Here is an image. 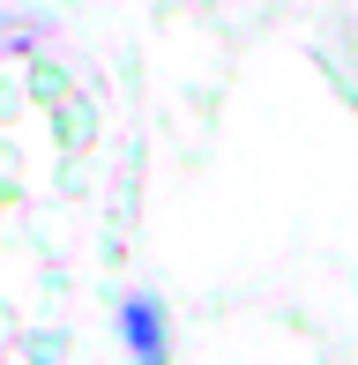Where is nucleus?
<instances>
[{
	"mask_svg": "<svg viewBox=\"0 0 358 365\" xmlns=\"http://www.w3.org/2000/svg\"><path fill=\"white\" fill-rule=\"evenodd\" d=\"M127 328H135V351L157 358V306H150V298H135V306H127Z\"/></svg>",
	"mask_w": 358,
	"mask_h": 365,
	"instance_id": "1",
	"label": "nucleus"
}]
</instances>
